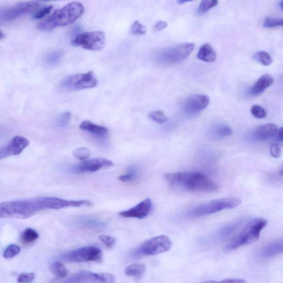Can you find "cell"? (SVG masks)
Wrapping results in <instances>:
<instances>
[{
  "mask_svg": "<svg viewBox=\"0 0 283 283\" xmlns=\"http://www.w3.org/2000/svg\"><path fill=\"white\" fill-rule=\"evenodd\" d=\"M165 180L173 188L185 191L210 193L216 191L218 185L204 175L197 172H177L165 175Z\"/></svg>",
  "mask_w": 283,
  "mask_h": 283,
  "instance_id": "cell-1",
  "label": "cell"
},
{
  "mask_svg": "<svg viewBox=\"0 0 283 283\" xmlns=\"http://www.w3.org/2000/svg\"><path fill=\"white\" fill-rule=\"evenodd\" d=\"M47 210L46 197L0 203V218L25 219L39 211Z\"/></svg>",
  "mask_w": 283,
  "mask_h": 283,
  "instance_id": "cell-2",
  "label": "cell"
},
{
  "mask_svg": "<svg viewBox=\"0 0 283 283\" xmlns=\"http://www.w3.org/2000/svg\"><path fill=\"white\" fill-rule=\"evenodd\" d=\"M84 12L83 5L78 2L67 4L60 10H58L38 25V30L45 32L53 31L56 27L70 25Z\"/></svg>",
  "mask_w": 283,
  "mask_h": 283,
  "instance_id": "cell-3",
  "label": "cell"
},
{
  "mask_svg": "<svg viewBox=\"0 0 283 283\" xmlns=\"http://www.w3.org/2000/svg\"><path fill=\"white\" fill-rule=\"evenodd\" d=\"M266 219L259 217L248 222L238 236L230 242L227 247V251L237 249L242 246L255 243L260 238L262 230L267 226Z\"/></svg>",
  "mask_w": 283,
  "mask_h": 283,
  "instance_id": "cell-4",
  "label": "cell"
},
{
  "mask_svg": "<svg viewBox=\"0 0 283 283\" xmlns=\"http://www.w3.org/2000/svg\"><path fill=\"white\" fill-rule=\"evenodd\" d=\"M241 203V199L235 197L212 200L193 207L188 215L193 218L209 215L224 210L234 209Z\"/></svg>",
  "mask_w": 283,
  "mask_h": 283,
  "instance_id": "cell-5",
  "label": "cell"
},
{
  "mask_svg": "<svg viewBox=\"0 0 283 283\" xmlns=\"http://www.w3.org/2000/svg\"><path fill=\"white\" fill-rule=\"evenodd\" d=\"M195 47L193 43H184L161 49L154 56V60L161 65H174L186 60Z\"/></svg>",
  "mask_w": 283,
  "mask_h": 283,
  "instance_id": "cell-6",
  "label": "cell"
},
{
  "mask_svg": "<svg viewBox=\"0 0 283 283\" xmlns=\"http://www.w3.org/2000/svg\"><path fill=\"white\" fill-rule=\"evenodd\" d=\"M63 261L69 263L95 262L101 263L103 254L99 248L89 246L68 252L62 256Z\"/></svg>",
  "mask_w": 283,
  "mask_h": 283,
  "instance_id": "cell-7",
  "label": "cell"
},
{
  "mask_svg": "<svg viewBox=\"0 0 283 283\" xmlns=\"http://www.w3.org/2000/svg\"><path fill=\"white\" fill-rule=\"evenodd\" d=\"M106 43L105 33L101 31L80 33L72 40V44L91 51L101 50Z\"/></svg>",
  "mask_w": 283,
  "mask_h": 283,
  "instance_id": "cell-8",
  "label": "cell"
},
{
  "mask_svg": "<svg viewBox=\"0 0 283 283\" xmlns=\"http://www.w3.org/2000/svg\"><path fill=\"white\" fill-rule=\"evenodd\" d=\"M172 245V242L167 236H159L144 242L135 253L140 256L157 255L169 251Z\"/></svg>",
  "mask_w": 283,
  "mask_h": 283,
  "instance_id": "cell-9",
  "label": "cell"
},
{
  "mask_svg": "<svg viewBox=\"0 0 283 283\" xmlns=\"http://www.w3.org/2000/svg\"><path fill=\"white\" fill-rule=\"evenodd\" d=\"M97 83V80L94 73L89 72L67 78L62 81L61 87L71 91L81 90L94 88Z\"/></svg>",
  "mask_w": 283,
  "mask_h": 283,
  "instance_id": "cell-10",
  "label": "cell"
},
{
  "mask_svg": "<svg viewBox=\"0 0 283 283\" xmlns=\"http://www.w3.org/2000/svg\"><path fill=\"white\" fill-rule=\"evenodd\" d=\"M38 2L21 3L12 7L0 10V22L13 21L29 13H32L40 7Z\"/></svg>",
  "mask_w": 283,
  "mask_h": 283,
  "instance_id": "cell-11",
  "label": "cell"
},
{
  "mask_svg": "<svg viewBox=\"0 0 283 283\" xmlns=\"http://www.w3.org/2000/svg\"><path fill=\"white\" fill-rule=\"evenodd\" d=\"M114 166L112 161L105 158H96L84 160L71 167V172L75 174L92 173L99 171L101 169Z\"/></svg>",
  "mask_w": 283,
  "mask_h": 283,
  "instance_id": "cell-12",
  "label": "cell"
},
{
  "mask_svg": "<svg viewBox=\"0 0 283 283\" xmlns=\"http://www.w3.org/2000/svg\"><path fill=\"white\" fill-rule=\"evenodd\" d=\"M29 145L30 142L25 137H15L8 144L0 148V160L20 154Z\"/></svg>",
  "mask_w": 283,
  "mask_h": 283,
  "instance_id": "cell-13",
  "label": "cell"
},
{
  "mask_svg": "<svg viewBox=\"0 0 283 283\" xmlns=\"http://www.w3.org/2000/svg\"><path fill=\"white\" fill-rule=\"evenodd\" d=\"M210 102L209 96L205 95H194L188 98L183 105V111L188 115H194L203 111Z\"/></svg>",
  "mask_w": 283,
  "mask_h": 283,
  "instance_id": "cell-14",
  "label": "cell"
},
{
  "mask_svg": "<svg viewBox=\"0 0 283 283\" xmlns=\"http://www.w3.org/2000/svg\"><path fill=\"white\" fill-rule=\"evenodd\" d=\"M114 275L105 273H92L90 271H82L78 274L74 281L78 283H114Z\"/></svg>",
  "mask_w": 283,
  "mask_h": 283,
  "instance_id": "cell-15",
  "label": "cell"
},
{
  "mask_svg": "<svg viewBox=\"0 0 283 283\" xmlns=\"http://www.w3.org/2000/svg\"><path fill=\"white\" fill-rule=\"evenodd\" d=\"M152 205L151 199L147 198L131 209L120 212L119 215L125 218L143 219L149 215L152 209Z\"/></svg>",
  "mask_w": 283,
  "mask_h": 283,
  "instance_id": "cell-16",
  "label": "cell"
},
{
  "mask_svg": "<svg viewBox=\"0 0 283 283\" xmlns=\"http://www.w3.org/2000/svg\"><path fill=\"white\" fill-rule=\"evenodd\" d=\"M278 130V127L274 124L262 125L253 131L252 137L254 140L257 141H266L276 135Z\"/></svg>",
  "mask_w": 283,
  "mask_h": 283,
  "instance_id": "cell-17",
  "label": "cell"
},
{
  "mask_svg": "<svg viewBox=\"0 0 283 283\" xmlns=\"http://www.w3.org/2000/svg\"><path fill=\"white\" fill-rule=\"evenodd\" d=\"M274 83V79L270 75L265 74L260 77L255 84L249 90L248 94L256 96L262 93Z\"/></svg>",
  "mask_w": 283,
  "mask_h": 283,
  "instance_id": "cell-18",
  "label": "cell"
},
{
  "mask_svg": "<svg viewBox=\"0 0 283 283\" xmlns=\"http://www.w3.org/2000/svg\"><path fill=\"white\" fill-rule=\"evenodd\" d=\"M79 128L100 138H105L108 133V131L105 127L94 124L88 120L83 121L80 125Z\"/></svg>",
  "mask_w": 283,
  "mask_h": 283,
  "instance_id": "cell-19",
  "label": "cell"
},
{
  "mask_svg": "<svg viewBox=\"0 0 283 283\" xmlns=\"http://www.w3.org/2000/svg\"><path fill=\"white\" fill-rule=\"evenodd\" d=\"M282 250L283 242L280 239L265 246L260 253V256L264 258L273 257L282 253Z\"/></svg>",
  "mask_w": 283,
  "mask_h": 283,
  "instance_id": "cell-20",
  "label": "cell"
},
{
  "mask_svg": "<svg viewBox=\"0 0 283 283\" xmlns=\"http://www.w3.org/2000/svg\"><path fill=\"white\" fill-rule=\"evenodd\" d=\"M198 59L207 63L214 62L216 59V52L210 44H205L200 47L198 54Z\"/></svg>",
  "mask_w": 283,
  "mask_h": 283,
  "instance_id": "cell-21",
  "label": "cell"
},
{
  "mask_svg": "<svg viewBox=\"0 0 283 283\" xmlns=\"http://www.w3.org/2000/svg\"><path fill=\"white\" fill-rule=\"evenodd\" d=\"M233 131L228 125L219 124L213 128L211 131V136L213 139L222 140L233 134Z\"/></svg>",
  "mask_w": 283,
  "mask_h": 283,
  "instance_id": "cell-22",
  "label": "cell"
},
{
  "mask_svg": "<svg viewBox=\"0 0 283 283\" xmlns=\"http://www.w3.org/2000/svg\"><path fill=\"white\" fill-rule=\"evenodd\" d=\"M64 55L62 50L52 51L45 58V65L48 67H53L59 64Z\"/></svg>",
  "mask_w": 283,
  "mask_h": 283,
  "instance_id": "cell-23",
  "label": "cell"
},
{
  "mask_svg": "<svg viewBox=\"0 0 283 283\" xmlns=\"http://www.w3.org/2000/svg\"><path fill=\"white\" fill-rule=\"evenodd\" d=\"M145 265L141 263H134L129 265L125 270L126 275L129 276H138L146 272Z\"/></svg>",
  "mask_w": 283,
  "mask_h": 283,
  "instance_id": "cell-24",
  "label": "cell"
},
{
  "mask_svg": "<svg viewBox=\"0 0 283 283\" xmlns=\"http://www.w3.org/2000/svg\"><path fill=\"white\" fill-rule=\"evenodd\" d=\"M218 3V2L216 0H203L199 5L197 11H196V14L198 16L205 14L208 11L216 7Z\"/></svg>",
  "mask_w": 283,
  "mask_h": 283,
  "instance_id": "cell-25",
  "label": "cell"
},
{
  "mask_svg": "<svg viewBox=\"0 0 283 283\" xmlns=\"http://www.w3.org/2000/svg\"><path fill=\"white\" fill-rule=\"evenodd\" d=\"M50 270L52 273L60 277V278H65L68 275V270L65 265L62 262H55L51 265Z\"/></svg>",
  "mask_w": 283,
  "mask_h": 283,
  "instance_id": "cell-26",
  "label": "cell"
},
{
  "mask_svg": "<svg viewBox=\"0 0 283 283\" xmlns=\"http://www.w3.org/2000/svg\"><path fill=\"white\" fill-rule=\"evenodd\" d=\"M253 59L264 66H269L273 62L272 58L265 51H260L253 55Z\"/></svg>",
  "mask_w": 283,
  "mask_h": 283,
  "instance_id": "cell-27",
  "label": "cell"
},
{
  "mask_svg": "<svg viewBox=\"0 0 283 283\" xmlns=\"http://www.w3.org/2000/svg\"><path fill=\"white\" fill-rule=\"evenodd\" d=\"M39 238V234L32 229H27L21 236V240L24 244H32Z\"/></svg>",
  "mask_w": 283,
  "mask_h": 283,
  "instance_id": "cell-28",
  "label": "cell"
},
{
  "mask_svg": "<svg viewBox=\"0 0 283 283\" xmlns=\"http://www.w3.org/2000/svg\"><path fill=\"white\" fill-rule=\"evenodd\" d=\"M139 174V171L136 166H131L130 167L126 174L121 176L119 178V180L123 182H130L135 181Z\"/></svg>",
  "mask_w": 283,
  "mask_h": 283,
  "instance_id": "cell-29",
  "label": "cell"
},
{
  "mask_svg": "<svg viewBox=\"0 0 283 283\" xmlns=\"http://www.w3.org/2000/svg\"><path fill=\"white\" fill-rule=\"evenodd\" d=\"M240 222H237L232 224L228 225L219 230L218 233V236L219 238H225L232 234L240 226Z\"/></svg>",
  "mask_w": 283,
  "mask_h": 283,
  "instance_id": "cell-30",
  "label": "cell"
},
{
  "mask_svg": "<svg viewBox=\"0 0 283 283\" xmlns=\"http://www.w3.org/2000/svg\"><path fill=\"white\" fill-rule=\"evenodd\" d=\"M73 154L77 159L84 161L90 157L91 152L88 148L81 147L73 150Z\"/></svg>",
  "mask_w": 283,
  "mask_h": 283,
  "instance_id": "cell-31",
  "label": "cell"
},
{
  "mask_svg": "<svg viewBox=\"0 0 283 283\" xmlns=\"http://www.w3.org/2000/svg\"><path fill=\"white\" fill-rule=\"evenodd\" d=\"M150 119H151L155 122L162 124L167 122L168 119L165 116L164 113L161 111H154L149 114Z\"/></svg>",
  "mask_w": 283,
  "mask_h": 283,
  "instance_id": "cell-32",
  "label": "cell"
},
{
  "mask_svg": "<svg viewBox=\"0 0 283 283\" xmlns=\"http://www.w3.org/2000/svg\"><path fill=\"white\" fill-rule=\"evenodd\" d=\"M21 252V248L16 245L12 244L9 246L4 252V257L11 259L18 255Z\"/></svg>",
  "mask_w": 283,
  "mask_h": 283,
  "instance_id": "cell-33",
  "label": "cell"
},
{
  "mask_svg": "<svg viewBox=\"0 0 283 283\" xmlns=\"http://www.w3.org/2000/svg\"><path fill=\"white\" fill-rule=\"evenodd\" d=\"M283 20L273 18V17H267L265 19L263 27L265 28H271L279 26H282Z\"/></svg>",
  "mask_w": 283,
  "mask_h": 283,
  "instance_id": "cell-34",
  "label": "cell"
},
{
  "mask_svg": "<svg viewBox=\"0 0 283 283\" xmlns=\"http://www.w3.org/2000/svg\"><path fill=\"white\" fill-rule=\"evenodd\" d=\"M251 112L253 116L257 119H264L267 116V112L261 106L253 105L251 108Z\"/></svg>",
  "mask_w": 283,
  "mask_h": 283,
  "instance_id": "cell-35",
  "label": "cell"
},
{
  "mask_svg": "<svg viewBox=\"0 0 283 283\" xmlns=\"http://www.w3.org/2000/svg\"><path fill=\"white\" fill-rule=\"evenodd\" d=\"M72 119V114L71 112H66L61 114L58 119L57 123L58 125L61 128H66L69 123H71V121Z\"/></svg>",
  "mask_w": 283,
  "mask_h": 283,
  "instance_id": "cell-36",
  "label": "cell"
},
{
  "mask_svg": "<svg viewBox=\"0 0 283 283\" xmlns=\"http://www.w3.org/2000/svg\"><path fill=\"white\" fill-rule=\"evenodd\" d=\"M131 32L134 35H144L146 33V29L140 22L136 21L131 27Z\"/></svg>",
  "mask_w": 283,
  "mask_h": 283,
  "instance_id": "cell-37",
  "label": "cell"
},
{
  "mask_svg": "<svg viewBox=\"0 0 283 283\" xmlns=\"http://www.w3.org/2000/svg\"><path fill=\"white\" fill-rule=\"evenodd\" d=\"M35 278V274L33 273H24L21 274L18 278L17 282L19 283H31Z\"/></svg>",
  "mask_w": 283,
  "mask_h": 283,
  "instance_id": "cell-38",
  "label": "cell"
},
{
  "mask_svg": "<svg viewBox=\"0 0 283 283\" xmlns=\"http://www.w3.org/2000/svg\"><path fill=\"white\" fill-rule=\"evenodd\" d=\"M53 9L52 6H48V7H44L37 12L33 16L34 20H39L43 18L45 16H47L51 12V11Z\"/></svg>",
  "mask_w": 283,
  "mask_h": 283,
  "instance_id": "cell-39",
  "label": "cell"
},
{
  "mask_svg": "<svg viewBox=\"0 0 283 283\" xmlns=\"http://www.w3.org/2000/svg\"><path fill=\"white\" fill-rule=\"evenodd\" d=\"M99 239L107 248H111L116 243V239L112 238V237L108 236H100Z\"/></svg>",
  "mask_w": 283,
  "mask_h": 283,
  "instance_id": "cell-40",
  "label": "cell"
},
{
  "mask_svg": "<svg viewBox=\"0 0 283 283\" xmlns=\"http://www.w3.org/2000/svg\"><path fill=\"white\" fill-rule=\"evenodd\" d=\"M270 153L274 158H279L281 154V148L279 144L277 143L271 144L270 148Z\"/></svg>",
  "mask_w": 283,
  "mask_h": 283,
  "instance_id": "cell-41",
  "label": "cell"
},
{
  "mask_svg": "<svg viewBox=\"0 0 283 283\" xmlns=\"http://www.w3.org/2000/svg\"><path fill=\"white\" fill-rule=\"evenodd\" d=\"M167 26V24L166 22L163 21H159L156 23L154 26V31L159 32L164 30Z\"/></svg>",
  "mask_w": 283,
  "mask_h": 283,
  "instance_id": "cell-42",
  "label": "cell"
},
{
  "mask_svg": "<svg viewBox=\"0 0 283 283\" xmlns=\"http://www.w3.org/2000/svg\"><path fill=\"white\" fill-rule=\"evenodd\" d=\"M219 283H248L246 280L243 279H224L221 281H219Z\"/></svg>",
  "mask_w": 283,
  "mask_h": 283,
  "instance_id": "cell-43",
  "label": "cell"
},
{
  "mask_svg": "<svg viewBox=\"0 0 283 283\" xmlns=\"http://www.w3.org/2000/svg\"><path fill=\"white\" fill-rule=\"evenodd\" d=\"M276 134V140L280 142H282L283 141L282 128H280L279 130H278Z\"/></svg>",
  "mask_w": 283,
  "mask_h": 283,
  "instance_id": "cell-44",
  "label": "cell"
},
{
  "mask_svg": "<svg viewBox=\"0 0 283 283\" xmlns=\"http://www.w3.org/2000/svg\"><path fill=\"white\" fill-rule=\"evenodd\" d=\"M188 2H190V1H186V0H180V1L178 2V3L181 5Z\"/></svg>",
  "mask_w": 283,
  "mask_h": 283,
  "instance_id": "cell-45",
  "label": "cell"
},
{
  "mask_svg": "<svg viewBox=\"0 0 283 283\" xmlns=\"http://www.w3.org/2000/svg\"><path fill=\"white\" fill-rule=\"evenodd\" d=\"M200 283H219L218 281H213V280H209V281H204V282H202Z\"/></svg>",
  "mask_w": 283,
  "mask_h": 283,
  "instance_id": "cell-46",
  "label": "cell"
},
{
  "mask_svg": "<svg viewBox=\"0 0 283 283\" xmlns=\"http://www.w3.org/2000/svg\"><path fill=\"white\" fill-rule=\"evenodd\" d=\"M5 38L4 34L0 31V39H4Z\"/></svg>",
  "mask_w": 283,
  "mask_h": 283,
  "instance_id": "cell-47",
  "label": "cell"
},
{
  "mask_svg": "<svg viewBox=\"0 0 283 283\" xmlns=\"http://www.w3.org/2000/svg\"><path fill=\"white\" fill-rule=\"evenodd\" d=\"M280 8L281 9V10H282L283 9V2L281 1L279 4Z\"/></svg>",
  "mask_w": 283,
  "mask_h": 283,
  "instance_id": "cell-48",
  "label": "cell"
}]
</instances>
